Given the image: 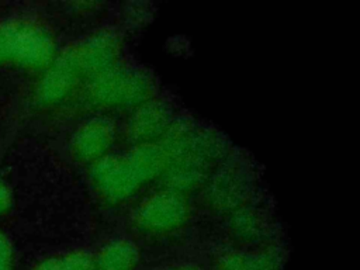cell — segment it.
<instances>
[{"label": "cell", "mask_w": 360, "mask_h": 270, "mask_svg": "<svg viewBox=\"0 0 360 270\" xmlns=\"http://www.w3.org/2000/svg\"><path fill=\"white\" fill-rule=\"evenodd\" d=\"M166 166L167 156L159 142L139 143L124 153L105 155L94 162L91 181L101 197L120 202L162 176Z\"/></svg>", "instance_id": "cell-1"}, {"label": "cell", "mask_w": 360, "mask_h": 270, "mask_svg": "<svg viewBox=\"0 0 360 270\" xmlns=\"http://www.w3.org/2000/svg\"><path fill=\"white\" fill-rule=\"evenodd\" d=\"M153 80L141 68L115 65L87 83L86 98L100 108L138 107L152 98Z\"/></svg>", "instance_id": "cell-2"}, {"label": "cell", "mask_w": 360, "mask_h": 270, "mask_svg": "<svg viewBox=\"0 0 360 270\" xmlns=\"http://www.w3.org/2000/svg\"><path fill=\"white\" fill-rule=\"evenodd\" d=\"M56 45L42 25L14 20L0 25V63L15 62L25 68H44L53 62Z\"/></svg>", "instance_id": "cell-3"}, {"label": "cell", "mask_w": 360, "mask_h": 270, "mask_svg": "<svg viewBox=\"0 0 360 270\" xmlns=\"http://www.w3.org/2000/svg\"><path fill=\"white\" fill-rule=\"evenodd\" d=\"M188 211L183 194L165 188L142 200L135 208L132 219L142 232L167 233L187 221Z\"/></svg>", "instance_id": "cell-4"}, {"label": "cell", "mask_w": 360, "mask_h": 270, "mask_svg": "<svg viewBox=\"0 0 360 270\" xmlns=\"http://www.w3.org/2000/svg\"><path fill=\"white\" fill-rule=\"evenodd\" d=\"M69 51L83 79L89 82L117 65L121 42L112 31H97L76 45L69 46Z\"/></svg>", "instance_id": "cell-5"}, {"label": "cell", "mask_w": 360, "mask_h": 270, "mask_svg": "<svg viewBox=\"0 0 360 270\" xmlns=\"http://www.w3.org/2000/svg\"><path fill=\"white\" fill-rule=\"evenodd\" d=\"M173 121L170 107L165 101L150 98L138 105L132 112L127 127L128 138L135 145L158 142L167 132Z\"/></svg>", "instance_id": "cell-6"}, {"label": "cell", "mask_w": 360, "mask_h": 270, "mask_svg": "<svg viewBox=\"0 0 360 270\" xmlns=\"http://www.w3.org/2000/svg\"><path fill=\"white\" fill-rule=\"evenodd\" d=\"M115 139V125L107 117H93L83 122L72 138L73 155L83 162H97L108 155Z\"/></svg>", "instance_id": "cell-7"}, {"label": "cell", "mask_w": 360, "mask_h": 270, "mask_svg": "<svg viewBox=\"0 0 360 270\" xmlns=\"http://www.w3.org/2000/svg\"><path fill=\"white\" fill-rule=\"evenodd\" d=\"M83 80L72 53L66 49L53 59L49 69L42 76L37 87V98L41 103L51 104L65 98Z\"/></svg>", "instance_id": "cell-8"}, {"label": "cell", "mask_w": 360, "mask_h": 270, "mask_svg": "<svg viewBox=\"0 0 360 270\" xmlns=\"http://www.w3.org/2000/svg\"><path fill=\"white\" fill-rule=\"evenodd\" d=\"M93 257L96 270H134L139 262V250L129 239L115 238Z\"/></svg>", "instance_id": "cell-9"}, {"label": "cell", "mask_w": 360, "mask_h": 270, "mask_svg": "<svg viewBox=\"0 0 360 270\" xmlns=\"http://www.w3.org/2000/svg\"><path fill=\"white\" fill-rule=\"evenodd\" d=\"M280 256L270 250L231 252L218 260V270H278Z\"/></svg>", "instance_id": "cell-10"}, {"label": "cell", "mask_w": 360, "mask_h": 270, "mask_svg": "<svg viewBox=\"0 0 360 270\" xmlns=\"http://www.w3.org/2000/svg\"><path fill=\"white\" fill-rule=\"evenodd\" d=\"M246 195V184L236 173L222 174L210 188V200L222 208H236Z\"/></svg>", "instance_id": "cell-11"}, {"label": "cell", "mask_w": 360, "mask_h": 270, "mask_svg": "<svg viewBox=\"0 0 360 270\" xmlns=\"http://www.w3.org/2000/svg\"><path fill=\"white\" fill-rule=\"evenodd\" d=\"M34 270H96L94 257L84 250H73L39 263Z\"/></svg>", "instance_id": "cell-12"}, {"label": "cell", "mask_w": 360, "mask_h": 270, "mask_svg": "<svg viewBox=\"0 0 360 270\" xmlns=\"http://www.w3.org/2000/svg\"><path fill=\"white\" fill-rule=\"evenodd\" d=\"M231 226L238 238H243L246 240L260 239L266 231V224L263 219L257 215V212L250 210L235 212Z\"/></svg>", "instance_id": "cell-13"}, {"label": "cell", "mask_w": 360, "mask_h": 270, "mask_svg": "<svg viewBox=\"0 0 360 270\" xmlns=\"http://www.w3.org/2000/svg\"><path fill=\"white\" fill-rule=\"evenodd\" d=\"M10 257H11V246H10V242H8V239L0 232V259L10 263Z\"/></svg>", "instance_id": "cell-14"}, {"label": "cell", "mask_w": 360, "mask_h": 270, "mask_svg": "<svg viewBox=\"0 0 360 270\" xmlns=\"http://www.w3.org/2000/svg\"><path fill=\"white\" fill-rule=\"evenodd\" d=\"M8 202H10L8 191H7L6 186L3 183H0V212L8 207Z\"/></svg>", "instance_id": "cell-15"}, {"label": "cell", "mask_w": 360, "mask_h": 270, "mask_svg": "<svg viewBox=\"0 0 360 270\" xmlns=\"http://www.w3.org/2000/svg\"><path fill=\"white\" fill-rule=\"evenodd\" d=\"M0 270H11V269H10V263L0 259Z\"/></svg>", "instance_id": "cell-16"}, {"label": "cell", "mask_w": 360, "mask_h": 270, "mask_svg": "<svg viewBox=\"0 0 360 270\" xmlns=\"http://www.w3.org/2000/svg\"><path fill=\"white\" fill-rule=\"evenodd\" d=\"M165 270H197L193 267H176V269H165Z\"/></svg>", "instance_id": "cell-17"}]
</instances>
